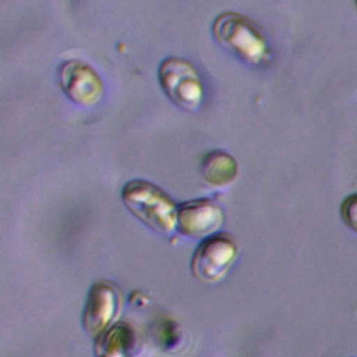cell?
<instances>
[{
    "label": "cell",
    "instance_id": "1",
    "mask_svg": "<svg viewBox=\"0 0 357 357\" xmlns=\"http://www.w3.org/2000/svg\"><path fill=\"white\" fill-rule=\"evenodd\" d=\"M213 39L250 66H259L269 60L268 40L261 28L244 14L223 11L212 22Z\"/></svg>",
    "mask_w": 357,
    "mask_h": 357
},
{
    "label": "cell",
    "instance_id": "2",
    "mask_svg": "<svg viewBox=\"0 0 357 357\" xmlns=\"http://www.w3.org/2000/svg\"><path fill=\"white\" fill-rule=\"evenodd\" d=\"M121 199L126 208L149 229L170 234L177 227V205L156 184L134 178L124 184Z\"/></svg>",
    "mask_w": 357,
    "mask_h": 357
},
{
    "label": "cell",
    "instance_id": "3",
    "mask_svg": "<svg viewBox=\"0 0 357 357\" xmlns=\"http://www.w3.org/2000/svg\"><path fill=\"white\" fill-rule=\"evenodd\" d=\"M158 79L165 95L178 107L197 110L204 99V85L195 67L185 59L167 57L158 68Z\"/></svg>",
    "mask_w": 357,
    "mask_h": 357
},
{
    "label": "cell",
    "instance_id": "4",
    "mask_svg": "<svg viewBox=\"0 0 357 357\" xmlns=\"http://www.w3.org/2000/svg\"><path fill=\"white\" fill-rule=\"evenodd\" d=\"M237 257L236 240L227 233H213L198 244L191 258L192 275L208 283L220 280Z\"/></svg>",
    "mask_w": 357,
    "mask_h": 357
},
{
    "label": "cell",
    "instance_id": "5",
    "mask_svg": "<svg viewBox=\"0 0 357 357\" xmlns=\"http://www.w3.org/2000/svg\"><path fill=\"white\" fill-rule=\"evenodd\" d=\"M120 310L121 293L119 289L107 280L93 283L82 314L84 329L89 336L96 339L114 325Z\"/></svg>",
    "mask_w": 357,
    "mask_h": 357
},
{
    "label": "cell",
    "instance_id": "6",
    "mask_svg": "<svg viewBox=\"0 0 357 357\" xmlns=\"http://www.w3.org/2000/svg\"><path fill=\"white\" fill-rule=\"evenodd\" d=\"M63 93L78 106H93L103 96V81L95 68L82 60H67L59 68Z\"/></svg>",
    "mask_w": 357,
    "mask_h": 357
},
{
    "label": "cell",
    "instance_id": "7",
    "mask_svg": "<svg viewBox=\"0 0 357 357\" xmlns=\"http://www.w3.org/2000/svg\"><path fill=\"white\" fill-rule=\"evenodd\" d=\"M223 222V212L208 198L183 202L177 208V230L191 238H205L213 234Z\"/></svg>",
    "mask_w": 357,
    "mask_h": 357
},
{
    "label": "cell",
    "instance_id": "8",
    "mask_svg": "<svg viewBox=\"0 0 357 357\" xmlns=\"http://www.w3.org/2000/svg\"><path fill=\"white\" fill-rule=\"evenodd\" d=\"M237 172V160L222 149L209 151L199 163V173L204 181L215 188L230 185L236 180Z\"/></svg>",
    "mask_w": 357,
    "mask_h": 357
},
{
    "label": "cell",
    "instance_id": "9",
    "mask_svg": "<svg viewBox=\"0 0 357 357\" xmlns=\"http://www.w3.org/2000/svg\"><path fill=\"white\" fill-rule=\"evenodd\" d=\"M132 332L127 324H116L95 339L96 357H130Z\"/></svg>",
    "mask_w": 357,
    "mask_h": 357
},
{
    "label": "cell",
    "instance_id": "10",
    "mask_svg": "<svg viewBox=\"0 0 357 357\" xmlns=\"http://www.w3.org/2000/svg\"><path fill=\"white\" fill-rule=\"evenodd\" d=\"M340 216L344 225L357 233V192L347 195L340 205Z\"/></svg>",
    "mask_w": 357,
    "mask_h": 357
},
{
    "label": "cell",
    "instance_id": "11",
    "mask_svg": "<svg viewBox=\"0 0 357 357\" xmlns=\"http://www.w3.org/2000/svg\"><path fill=\"white\" fill-rule=\"evenodd\" d=\"M354 6H356V10H357V0H354Z\"/></svg>",
    "mask_w": 357,
    "mask_h": 357
}]
</instances>
